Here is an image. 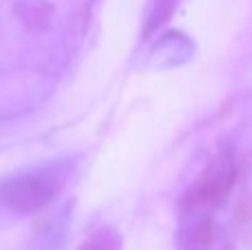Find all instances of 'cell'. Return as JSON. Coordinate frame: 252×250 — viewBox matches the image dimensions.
I'll use <instances>...</instances> for the list:
<instances>
[{
	"label": "cell",
	"instance_id": "cell-1",
	"mask_svg": "<svg viewBox=\"0 0 252 250\" xmlns=\"http://www.w3.org/2000/svg\"><path fill=\"white\" fill-rule=\"evenodd\" d=\"M71 175V164L53 162L27 168L0 184V206L16 215H33L53 202Z\"/></svg>",
	"mask_w": 252,
	"mask_h": 250
},
{
	"label": "cell",
	"instance_id": "cell-2",
	"mask_svg": "<svg viewBox=\"0 0 252 250\" xmlns=\"http://www.w3.org/2000/svg\"><path fill=\"white\" fill-rule=\"evenodd\" d=\"M219 208L182 202L177 221V250H230V233L219 221Z\"/></svg>",
	"mask_w": 252,
	"mask_h": 250
},
{
	"label": "cell",
	"instance_id": "cell-3",
	"mask_svg": "<svg viewBox=\"0 0 252 250\" xmlns=\"http://www.w3.org/2000/svg\"><path fill=\"white\" fill-rule=\"evenodd\" d=\"M237 182V157L230 149H221L206 164L204 173L197 177L182 202L201 204V206L221 208L228 202Z\"/></svg>",
	"mask_w": 252,
	"mask_h": 250
},
{
	"label": "cell",
	"instance_id": "cell-4",
	"mask_svg": "<svg viewBox=\"0 0 252 250\" xmlns=\"http://www.w3.org/2000/svg\"><path fill=\"white\" fill-rule=\"evenodd\" d=\"M192 51H195V44L188 35H184L182 31H168L151 49L146 66H151V69H173V66H179L190 60Z\"/></svg>",
	"mask_w": 252,
	"mask_h": 250
},
{
	"label": "cell",
	"instance_id": "cell-5",
	"mask_svg": "<svg viewBox=\"0 0 252 250\" xmlns=\"http://www.w3.org/2000/svg\"><path fill=\"white\" fill-rule=\"evenodd\" d=\"M177 0H148L146 16H144V38H151L161 25L170 18V13L175 11Z\"/></svg>",
	"mask_w": 252,
	"mask_h": 250
},
{
	"label": "cell",
	"instance_id": "cell-6",
	"mask_svg": "<svg viewBox=\"0 0 252 250\" xmlns=\"http://www.w3.org/2000/svg\"><path fill=\"white\" fill-rule=\"evenodd\" d=\"M78 250H122V235L111 226H102L93 230Z\"/></svg>",
	"mask_w": 252,
	"mask_h": 250
}]
</instances>
